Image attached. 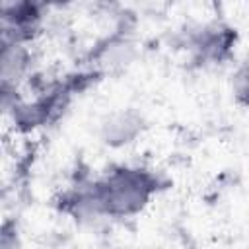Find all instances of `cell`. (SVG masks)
Listing matches in <instances>:
<instances>
[{"label":"cell","mask_w":249,"mask_h":249,"mask_svg":"<svg viewBox=\"0 0 249 249\" xmlns=\"http://www.w3.org/2000/svg\"><path fill=\"white\" fill-rule=\"evenodd\" d=\"M49 6L35 0L2 2L0 8V41L31 45L43 31Z\"/></svg>","instance_id":"3957f363"},{"label":"cell","mask_w":249,"mask_h":249,"mask_svg":"<svg viewBox=\"0 0 249 249\" xmlns=\"http://www.w3.org/2000/svg\"><path fill=\"white\" fill-rule=\"evenodd\" d=\"M146 130V117L134 107H123L107 113L99 123V140L111 150L134 144Z\"/></svg>","instance_id":"277c9868"},{"label":"cell","mask_w":249,"mask_h":249,"mask_svg":"<svg viewBox=\"0 0 249 249\" xmlns=\"http://www.w3.org/2000/svg\"><path fill=\"white\" fill-rule=\"evenodd\" d=\"M167 181L146 165L113 163L93 179V204L97 218H132L148 208Z\"/></svg>","instance_id":"6da1fadb"},{"label":"cell","mask_w":249,"mask_h":249,"mask_svg":"<svg viewBox=\"0 0 249 249\" xmlns=\"http://www.w3.org/2000/svg\"><path fill=\"white\" fill-rule=\"evenodd\" d=\"M230 91L239 107L249 109V60L241 62L230 78Z\"/></svg>","instance_id":"8992f818"},{"label":"cell","mask_w":249,"mask_h":249,"mask_svg":"<svg viewBox=\"0 0 249 249\" xmlns=\"http://www.w3.org/2000/svg\"><path fill=\"white\" fill-rule=\"evenodd\" d=\"M237 41L235 27L226 21H210L187 31L185 49L198 66H220L233 56Z\"/></svg>","instance_id":"7a4b0ae2"},{"label":"cell","mask_w":249,"mask_h":249,"mask_svg":"<svg viewBox=\"0 0 249 249\" xmlns=\"http://www.w3.org/2000/svg\"><path fill=\"white\" fill-rule=\"evenodd\" d=\"M0 249H23L21 233L16 218H6L0 228Z\"/></svg>","instance_id":"52a82bcc"},{"label":"cell","mask_w":249,"mask_h":249,"mask_svg":"<svg viewBox=\"0 0 249 249\" xmlns=\"http://www.w3.org/2000/svg\"><path fill=\"white\" fill-rule=\"evenodd\" d=\"M33 68V51L25 43L0 41V89L19 91Z\"/></svg>","instance_id":"5b68a950"}]
</instances>
